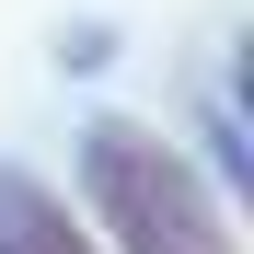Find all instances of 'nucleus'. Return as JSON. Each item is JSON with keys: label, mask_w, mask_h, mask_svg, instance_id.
Here are the masks:
<instances>
[{"label": "nucleus", "mask_w": 254, "mask_h": 254, "mask_svg": "<svg viewBox=\"0 0 254 254\" xmlns=\"http://www.w3.org/2000/svg\"><path fill=\"white\" fill-rule=\"evenodd\" d=\"M196 139H208V162H196V174H208V185H220V196L243 208V196H254V139H243V104H231V81L208 93V116H196Z\"/></svg>", "instance_id": "obj_3"}, {"label": "nucleus", "mask_w": 254, "mask_h": 254, "mask_svg": "<svg viewBox=\"0 0 254 254\" xmlns=\"http://www.w3.org/2000/svg\"><path fill=\"white\" fill-rule=\"evenodd\" d=\"M104 58H116L104 23H69V35H58V69H104Z\"/></svg>", "instance_id": "obj_4"}, {"label": "nucleus", "mask_w": 254, "mask_h": 254, "mask_svg": "<svg viewBox=\"0 0 254 254\" xmlns=\"http://www.w3.org/2000/svg\"><path fill=\"white\" fill-rule=\"evenodd\" d=\"M81 220H93L104 254H243L231 196L196 174L185 139H162L139 116L81 127Z\"/></svg>", "instance_id": "obj_1"}, {"label": "nucleus", "mask_w": 254, "mask_h": 254, "mask_svg": "<svg viewBox=\"0 0 254 254\" xmlns=\"http://www.w3.org/2000/svg\"><path fill=\"white\" fill-rule=\"evenodd\" d=\"M0 254H104V243H93V220H81L47 174L0 162Z\"/></svg>", "instance_id": "obj_2"}]
</instances>
